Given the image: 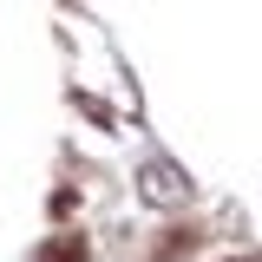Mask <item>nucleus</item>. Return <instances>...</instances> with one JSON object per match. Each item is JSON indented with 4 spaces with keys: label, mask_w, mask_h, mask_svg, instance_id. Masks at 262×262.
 <instances>
[{
    "label": "nucleus",
    "mask_w": 262,
    "mask_h": 262,
    "mask_svg": "<svg viewBox=\"0 0 262 262\" xmlns=\"http://www.w3.org/2000/svg\"><path fill=\"white\" fill-rule=\"evenodd\" d=\"M39 262H85V236H59V243H46Z\"/></svg>",
    "instance_id": "f03ea898"
},
{
    "label": "nucleus",
    "mask_w": 262,
    "mask_h": 262,
    "mask_svg": "<svg viewBox=\"0 0 262 262\" xmlns=\"http://www.w3.org/2000/svg\"><path fill=\"white\" fill-rule=\"evenodd\" d=\"M184 190H190V184H184L170 164H151V170H144V196H151V203H177Z\"/></svg>",
    "instance_id": "f257e3e1"
}]
</instances>
